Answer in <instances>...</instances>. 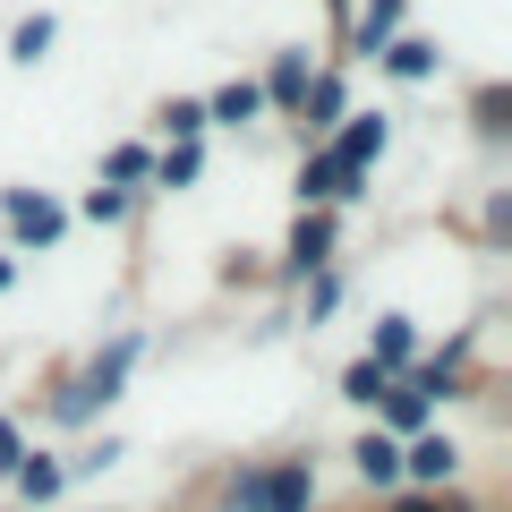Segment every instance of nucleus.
I'll list each match as a JSON object with an SVG mask.
<instances>
[{"label":"nucleus","instance_id":"4be33fe9","mask_svg":"<svg viewBox=\"0 0 512 512\" xmlns=\"http://www.w3.org/2000/svg\"><path fill=\"white\" fill-rule=\"evenodd\" d=\"M77 214H86V222H120V214H128V188H103V180H94L86 197H77Z\"/></svg>","mask_w":512,"mask_h":512},{"label":"nucleus","instance_id":"6ab92c4d","mask_svg":"<svg viewBox=\"0 0 512 512\" xmlns=\"http://www.w3.org/2000/svg\"><path fill=\"white\" fill-rule=\"evenodd\" d=\"M154 180V146H111L103 154V188H146Z\"/></svg>","mask_w":512,"mask_h":512},{"label":"nucleus","instance_id":"dca6fc26","mask_svg":"<svg viewBox=\"0 0 512 512\" xmlns=\"http://www.w3.org/2000/svg\"><path fill=\"white\" fill-rule=\"evenodd\" d=\"M350 461H359L367 487H393V478H402V436H384V427H376V436H359V453H350Z\"/></svg>","mask_w":512,"mask_h":512},{"label":"nucleus","instance_id":"f3484780","mask_svg":"<svg viewBox=\"0 0 512 512\" xmlns=\"http://www.w3.org/2000/svg\"><path fill=\"white\" fill-rule=\"evenodd\" d=\"M299 205H342V163H333L325 146L299 163Z\"/></svg>","mask_w":512,"mask_h":512},{"label":"nucleus","instance_id":"ddd939ff","mask_svg":"<svg viewBox=\"0 0 512 512\" xmlns=\"http://www.w3.org/2000/svg\"><path fill=\"white\" fill-rule=\"evenodd\" d=\"M384 436H419V427H427V410H436V402H427V393H419V384H410V376H393V384H384Z\"/></svg>","mask_w":512,"mask_h":512},{"label":"nucleus","instance_id":"20e7f679","mask_svg":"<svg viewBox=\"0 0 512 512\" xmlns=\"http://www.w3.org/2000/svg\"><path fill=\"white\" fill-rule=\"evenodd\" d=\"M0 214H9V231H18L26 248H52V239L69 231V205L43 197V188H9V197H0Z\"/></svg>","mask_w":512,"mask_h":512},{"label":"nucleus","instance_id":"5701e85b","mask_svg":"<svg viewBox=\"0 0 512 512\" xmlns=\"http://www.w3.org/2000/svg\"><path fill=\"white\" fill-rule=\"evenodd\" d=\"M111 461H120V444H86V453H77V461H60V470H69V478H94V470H111Z\"/></svg>","mask_w":512,"mask_h":512},{"label":"nucleus","instance_id":"1a4fd4ad","mask_svg":"<svg viewBox=\"0 0 512 512\" xmlns=\"http://www.w3.org/2000/svg\"><path fill=\"white\" fill-rule=\"evenodd\" d=\"M367 359H376L384 376H410V367H419V333H410V316H376V333H367Z\"/></svg>","mask_w":512,"mask_h":512},{"label":"nucleus","instance_id":"393cba45","mask_svg":"<svg viewBox=\"0 0 512 512\" xmlns=\"http://www.w3.org/2000/svg\"><path fill=\"white\" fill-rule=\"evenodd\" d=\"M9 282H18V265H9V256H0V291H9Z\"/></svg>","mask_w":512,"mask_h":512},{"label":"nucleus","instance_id":"a211bd4d","mask_svg":"<svg viewBox=\"0 0 512 512\" xmlns=\"http://www.w3.org/2000/svg\"><path fill=\"white\" fill-rule=\"evenodd\" d=\"M197 171H205V146H163L146 188H171V197H180V188H197Z\"/></svg>","mask_w":512,"mask_h":512},{"label":"nucleus","instance_id":"4468645a","mask_svg":"<svg viewBox=\"0 0 512 512\" xmlns=\"http://www.w3.org/2000/svg\"><path fill=\"white\" fill-rule=\"evenodd\" d=\"M9 478H18V495H26V504H52V495L69 487V470H60L52 453H18V461H9Z\"/></svg>","mask_w":512,"mask_h":512},{"label":"nucleus","instance_id":"f03ea898","mask_svg":"<svg viewBox=\"0 0 512 512\" xmlns=\"http://www.w3.org/2000/svg\"><path fill=\"white\" fill-rule=\"evenodd\" d=\"M384 146H393V120L384 111H342V128L325 137V154L342 163V205L367 197V171L384 163Z\"/></svg>","mask_w":512,"mask_h":512},{"label":"nucleus","instance_id":"aec40b11","mask_svg":"<svg viewBox=\"0 0 512 512\" xmlns=\"http://www.w3.org/2000/svg\"><path fill=\"white\" fill-rule=\"evenodd\" d=\"M52 35H60V26L43 18V9H35V18H18V26H9V60H18V69H35V60L52 52Z\"/></svg>","mask_w":512,"mask_h":512},{"label":"nucleus","instance_id":"2eb2a0df","mask_svg":"<svg viewBox=\"0 0 512 512\" xmlns=\"http://www.w3.org/2000/svg\"><path fill=\"white\" fill-rule=\"evenodd\" d=\"M154 128H163V146H205V103L197 94H171V103L154 111Z\"/></svg>","mask_w":512,"mask_h":512},{"label":"nucleus","instance_id":"0eeeda50","mask_svg":"<svg viewBox=\"0 0 512 512\" xmlns=\"http://www.w3.org/2000/svg\"><path fill=\"white\" fill-rule=\"evenodd\" d=\"M316 77V52L308 43H291V52H274V69L256 77V94H265V111H299V94H308Z\"/></svg>","mask_w":512,"mask_h":512},{"label":"nucleus","instance_id":"39448f33","mask_svg":"<svg viewBox=\"0 0 512 512\" xmlns=\"http://www.w3.org/2000/svg\"><path fill=\"white\" fill-rule=\"evenodd\" d=\"M282 265H291L299 282L333 265V205H299V222H291V248H282Z\"/></svg>","mask_w":512,"mask_h":512},{"label":"nucleus","instance_id":"9b49d317","mask_svg":"<svg viewBox=\"0 0 512 512\" xmlns=\"http://www.w3.org/2000/svg\"><path fill=\"white\" fill-rule=\"evenodd\" d=\"M265 120V94H256V77H231V86L205 94V128H248Z\"/></svg>","mask_w":512,"mask_h":512},{"label":"nucleus","instance_id":"412c9836","mask_svg":"<svg viewBox=\"0 0 512 512\" xmlns=\"http://www.w3.org/2000/svg\"><path fill=\"white\" fill-rule=\"evenodd\" d=\"M384 384H393V376H384L376 359H350V367H342V393H350V402H367V410L384 402Z\"/></svg>","mask_w":512,"mask_h":512},{"label":"nucleus","instance_id":"6e6552de","mask_svg":"<svg viewBox=\"0 0 512 512\" xmlns=\"http://www.w3.org/2000/svg\"><path fill=\"white\" fill-rule=\"evenodd\" d=\"M342 111H350V86H342L333 69H316V77H308V94H299V128H308L316 146H325L333 128H342Z\"/></svg>","mask_w":512,"mask_h":512},{"label":"nucleus","instance_id":"b1692460","mask_svg":"<svg viewBox=\"0 0 512 512\" xmlns=\"http://www.w3.org/2000/svg\"><path fill=\"white\" fill-rule=\"evenodd\" d=\"M393 512H444V495H410V504H393Z\"/></svg>","mask_w":512,"mask_h":512},{"label":"nucleus","instance_id":"423d86ee","mask_svg":"<svg viewBox=\"0 0 512 512\" xmlns=\"http://www.w3.org/2000/svg\"><path fill=\"white\" fill-rule=\"evenodd\" d=\"M402 18H410V0H359L350 9V60H376L384 43L402 35Z\"/></svg>","mask_w":512,"mask_h":512},{"label":"nucleus","instance_id":"7ed1b4c3","mask_svg":"<svg viewBox=\"0 0 512 512\" xmlns=\"http://www.w3.org/2000/svg\"><path fill=\"white\" fill-rule=\"evenodd\" d=\"M308 504H316L308 461H274V470H239L231 478V512H308Z\"/></svg>","mask_w":512,"mask_h":512},{"label":"nucleus","instance_id":"9d476101","mask_svg":"<svg viewBox=\"0 0 512 512\" xmlns=\"http://www.w3.org/2000/svg\"><path fill=\"white\" fill-rule=\"evenodd\" d=\"M436 43H427V35H393V43H384V52H376V69L384 77H402V86H427V77H436Z\"/></svg>","mask_w":512,"mask_h":512},{"label":"nucleus","instance_id":"f8f14e48","mask_svg":"<svg viewBox=\"0 0 512 512\" xmlns=\"http://www.w3.org/2000/svg\"><path fill=\"white\" fill-rule=\"evenodd\" d=\"M453 470H461V444H453V436H419V444L402 453V478H419V487H444Z\"/></svg>","mask_w":512,"mask_h":512},{"label":"nucleus","instance_id":"f257e3e1","mask_svg":"<svg viewBox=\"0 0 512 512\" xmlns=\"http://www.w3.org/2000/svg\"><path fill=\"white\" fill-rule=\"evenodd\" d=\"M128 367H137V333H120L111 350H94V359H86V376H69V384H60V393H52V419H60V427H77V419H94L103 402H120Z\"/></svg>","mask_w":512,"mask_h":512}]
</instances>
